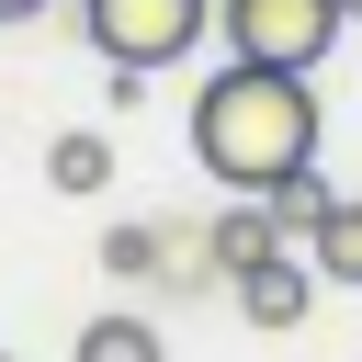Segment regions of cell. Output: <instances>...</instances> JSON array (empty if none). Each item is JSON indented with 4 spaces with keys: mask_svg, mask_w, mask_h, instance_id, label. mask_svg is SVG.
<instances>
[{
    "mask_svg": "<svg viewBox=\"0 0 362 362\" xmlns=\"http://www.w3.org/2000/svg\"><path fill=\"white\" fill-rule=\"evenodd\" d=\"M192 158H204V181H226V192H272L283 170H305V158H317V90H305V68L226 57V68L192 90Z\"/></svg>",
    "mask_w": 362,
    "mask_h": 362,
    "instance_id": "6da1fadb",
    "label": "cell"
},
{
    "mask_svg": "<svg viewBox=\"0 0 362 362\" xmlns=\"http://www.w3.org/2000/svg\"><path fill=\"white\" fill-rule=\"evenodd\" d=\"M68 23L90 34L102 68H181L215 34V0H79Z\"/></svg>",
    "mask_w": 362,
    "mask_h": 362,
    "instance_id": "7a4b0ae2",
    "label": "cell"
},
{
    "mask_svg": "<svg viewBox=\"0 0 362 362\" xmlns=\"http://www.w3.org/2000/svg\"><path fill=\"white\" fill-rule=\"evenodd\" d=\"M339 0H215V34H226V57H260V68H305L317 79V57L339 45Z\"/></svg>",
    "mask_w": 362,
    "mask_h": 362,
    "instance_id": "3957f363",
    "label": "cell"
},
{
    "mask_svg": "<svg viewBox=\"0 0 362 362\" xmlns=\"http://www.w3.org/2000/svg\"><path fill=\"white\" fill-rule=\"evenodd\" d=\"M305 305H317V260H260V272H238V317H249V328H305Z\"/></svg>",
    "mask_w": 362,
    "mask_h": 362,
    "instance_id": "277c9868",
    "label": "cell"
},
{
    "mask_svg": "<svg viewBox=\"0 0 362 362\" xmlns=\"http://www.w3.org/2000/svg\"><path fill=\"white\" fill-rule=\"evenodd\" d=\"M204 260L238 283V272H260V260H283V226H272V204L260 192H238L226 215H215V238H204Z\"/></svg>",
    "mask_w": 362,
    "mask_h": 362,
    "instance_id": "5b68a950",
    "label": "cell"
},
{
    "mask_svg": "<svg viewBox=\"0 0 362 362\" xmlns=\"http://www.w3.org/2000/svg\"><path fill=\"white\" fill-rule=\"evenodd\" d=\"M305 260H317V283H362V192H339L305 226Z\"/></svg>",
    "mask_w": 362,
    "mask_h": 362,
    "instance_id": "8992f818",
    "label": "cell"
},
{
    "mask_svg": "<svg viewBox=\"0 0 362 362\" xmlns=\"http://www.w3.org/2000/svg\"><path fill=\"white\" fill-rule=\"evenodd\" d=\"M45 181H57V192H113V136L68 124V136L45 147Z\"/></svg>",
    "mask_w": 362,
    "mask_h": 362,
    "instance_id": "52a82bcc",
    "label": "cell"
},
{
    "mask_svg": "<svg viewBox=\"0 0 362 362\" xmlns=\"http://www.w3.org/2000/svg\"><path fill=\"white\" fill-rule=\"evenodd\" d=\"M68 362H170V339H158V328H147V317H90V328H79V351H68Z\"/></svg>",
    "mask_w": 362,
    "mask_h": 362,
    "instance_id": "ba28073f",
    "label": "cell"
},
{
    "mask_svg": "<svg viewBox=\"0 0 362 362\" xmlns=\"http://www.w3.org/2000/svg\"><path fill=\"white\" fill-rule=\"evenodd\" d=\"M260 204H272V226H317V215H328L339 192H328V181H317V158H305V170H283V181H272Z\"/></svg>",
    "mask_w": 362,
    "mask_h": 362,
    "instance_id": "9c48e42d",
    "label": "cell"
},
{
    "mask_svg": "<svg viewBox=\"0 0 362 362\" xmlns=\"http://www.w3.org/2000/svg\"><path fill=\"white\" fill-rule=\"evenodd\" d=\"M102 260H113V272H124V283H147V272H158V260H170V249H158V238H147V226H124V238H113V249H102Z\"/></svg>",
    "mask_w": 362,
    "mask_h": 362,
    "instance_id": "30bf717a",
    "label": "cell"
},
{
    "mask_svg": "<svg viewBox=\"0 0 362 362\" xmlns=\"http://www.w3.org/2000/svg\"><path fill=\"white\" fill-rule=\"evenodd\" d=\"M34 11H57V0H0V23H34Z\"/></svg>",
    "mask_w": 362,
    "mask_h": 362,
    "instance_id": "8fae6325",
    "label": "cell"
},
{
    "mask_svg": "<svg viewBox=\"0 0 362 362\" xmlns=\"http://www.w3.org/2000/svg\"><path fill=\"white\" fill-rule=\"evenodd\" d=\"M339 11H351V23H362V0H339Z\"/></svg>",
    "mask_w": 362,
    "mask_h": 362,
    "instance_id": "7c38bea8",
    "label": "cell"
},
{
    "mask_svg": "<svg viewBox=\"0 0 362 362\" xmlns=\"http://www.w3.org/2000/svg\"><path fill=\"white\" fill-rule=\"evenodd\" d=\"M0 362H11V351H0Z\"/></svg>",
    "mask_w": 362,
    "mask_h": 362,
    "instance_id": "4fadbf2b",
    "label": "cell"
}]
</instances>
